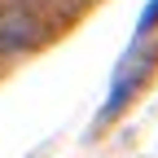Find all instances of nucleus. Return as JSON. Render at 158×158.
<instances>
[{
    "label": "nucleus",
    "instance_id": "7ed1b4c3",
    "mask_svg": "<svg viewBox=\"0 0 158 158\" xmlns=\"http://www.w3.org/2000/svg\"><path fill=\"white\" fill-rule=\"evenodd\" d=\"M154 18H158V0H149V5H145V13H141V31L154 27Z\"/></svg>",
    "mask_w": 158,
    "mask_h": 158
},
{
    "label": "nucleus",
    "instance_id": "f257e3e1",
    "mask_svg": "<svg viewBox=\"0 0 158 158\" xmlns=\"http://www.w3.org/2000/svg\"><path fill=\"white\" fill-rule=\"evenodd\" d=\"M154 62H158V44L127 53V62L118 66V75H114V92H110V101H106V114H114V110L132 97V88H136V84H141V79L154 70Z\"/></svg>",
    "mask_w": 158,
    "mask_h": 158
},
{
    "label": "nucleus",
    "instance_id": "f03ea898",
    "mask_svg": "<svg viewBox=\"0 0 158 158\" xmlns=\"http://www.w3.org/2000/svg\"><path fill=\"white\" fill-rule=\"evenodd\" d=\"M44 40V27H40V18L31 9H9L0 13V53H22L31 44Z\"/></svg>",
    "mask_w": 158,
    "mask_h": 158
}]
</instances>
